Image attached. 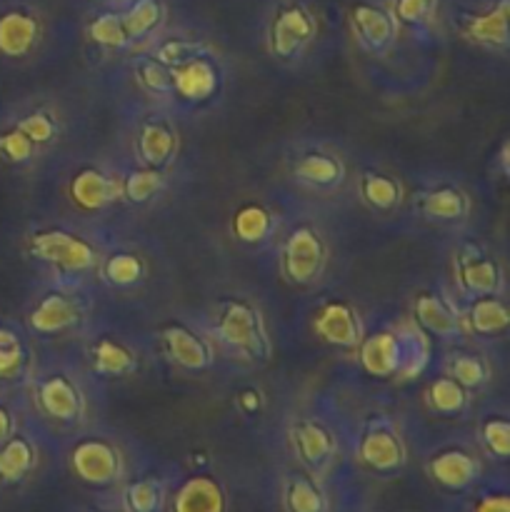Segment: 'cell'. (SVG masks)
<instances>
[{
  "label": "cell",
  "mask_w": 510,
  "mask_h": 512,
  "mask_svg": "<svg viewBox=\"0 0 510 512\" xmlns=\"http://www.w3.org/2000/svg\"><path fill=\"white\" fill-rule=\"evenodd\" d=\"M360 365L375 378H390L403 365V338L395 333H375L360 345Z\"/></svg>",
  "instance_id": "cell-8"
},
{
  "label": "cell",
  "mask_w": 510,
  "mask_h": 512,
  "mask_svg": "<svg viewBox=\"0 0 510 512\" xmlns=\"http://www.w3.org/2000/svg\"><path fill=\"white\" fill-rule=\"evenodd\" d=\"M138 148H140V155H143V160L150 165V168H160V165L168 163L170 155H173L175 138L165 125L148 123L143 128V133H140Z\"/></svg>",
  "instance_id": "cell-24"
},
{
  "label": "cell",
  "mask_w": 510,
  "mask_h": 512,
  "mask_svg": "<svg viewBox=\"0 0 510 512\" xmlns=\"http://www.w3.org/2000/svg\"><path fill=\"white\" fill-rule=\"evenodd\" d=\"M458 280H460V288H463L465 293L480 298V295L498 293L500 283H503V275H500V268L495 260L483 258L480 253L470 250L468 255H463V258H460Z\"/></svg>",
  "instance_id": "cell-12"
},
{
  "label": "cell",
  "mask_w": 510,
  "mask_h": 512,
  "mask_svg": "<svg viewBox=\"0 0 510 512\" xmlns=\"http://www.w3.org/2000/svg\"><path fill=\"white\" fill-rule=\"evenodd\" d=\"M508 510H510V500L505 493L485 495V498L475 505V512H508Z\"/></svg>",
  "instance_id": "cell-45"
},
{
  "label": "cell",
  "mask_w": 510,
  "mask_h": 512,
  "mask_svg": "<svg viewBox=\"0 0 510 512\" xmlns=\"http://www.w3.org/2000/svg\"><path fill=\"white\" fill-rule=\"evenodd\" d=\"M75 320H78V308L73 305V300H68L60 293H50L40 300L38 305L30 313V328L35 333H63V330L73 328Z\"/></svg>",
  "instance_id": "cell-13"
},
{
  "label": "cell",
  "mask_w": 510,
  "mask_h": 512,
  "mask_svg": "<svg viewBox=\"0 0 510 512\" xmlns=\"http://www.w3.org/2000/svg\"><path fill=\"white\" fill-rule=\"evenodd\" d=\"M75 475L88 485H108L118 478L120 460L113 445L103 440H83L70 455Z\"/></svg>",
  "instance_id": "cell-5"
},
{
  "label": "cell",
  "mask_w": 510,
  "mask_h": 512,
  "mask_svg": "<svg viewBox=\"0 0 510 512\" xmlns=\"http://www.w3.org/2000/svg\"><path fill=\"white\" fill-rule=\"evenodd\" d=\"M293 440L300 458L310 465H320L333 453V440H330L328 430L320 428L318 423H300L293 430Z\"/></svg>",
  "instance_id": "cell-21"
},
{
  "label": "cell",
  "mask_w": 510,
  "mask_h": 512,
  "mask_svg": "<svg viewBox=\"0 0 510 512\" xmlns=\"http://www.w3.org/2000/svg\"><path fill=\"white\" fill-rule=\"evenodd\" d=\"M240 405H243V410H248V413H255V410L260 408V395L255 393V390H245V393H240Z\"/></svg>",
  "instance_id": "cell-46"
},
{
  "label": "cell",
  "mask_w": 510,
  "mask_h": 512,
  "mask_svg": "<svg viewBox=\"0 0 510 512\" xmlns=\"http://www.w3.org/2000/svg\"><path fill=\"white\" fill-rule=\"evenodd\" d=\"M195 50H198V45L185 43V40H170V43H165L163 48L158 50V60L163 65H178L183 63V60L193 58Z\"/></svg>",
  "instance_id": "cell-44"
},
{
  "label": "cell",
  "mask_w": 510,
  "mask_h": 512,
  "mask_svg": "<svg viewBox=\"0 0 510 512\" xmlns=\"http://www.w3.org/2000/svg\"><path fill=\"white\" fill-rule=\"evenodd\" d=\"M225 495L213 478H190L183 488L175 493L173 512H223Z\"/></svg>",
  "instance_id": "cell-14"
},
{
  "label": "cell",
  "mask_w": 510,
  "mask_h": 512,
  "mask_svg": "<svg viewBox=\"0 0 510 512\" xmlns=\"http://www.w3.org/2000/svg\"><path fill=\"white\" fill-rule=\"evenodd\" d=\"M288 508L290 512H323L325 500L313 483L298 478L288 485Z\"/></svg>",
  "instance_id": "cell-37"
},
{
  "label": "cell",
  "mask_w": 510,
  "mask_h": 512,
  "mask_svg": "<svg viewBox=\"0 0 510 512\" xmlns=\"http://www.w3.org/2000/svg\"><path fill=\"white\" fill-rule=\"evenodd\" d=\"M435 8V0H395V18L403 23H423Z\"/></svg>",
  "instance_id": "cell-43"
},
{
  "label": "cell",
  "mask_w": 510,
  "mask_h": 512,
  "mask_svg": "<svg viewBox=\"0 0 510 512\" xmlns=\"http://www.w3.org/2000/svg\"><path fill=\"white\" fill-rule=\"evenodd\" d=\"M415 318L428 333L438 335V338H450L458 333V318L438 295H420L415 300Z\"/></svg>",
  "instance_id": "cell-20"
},
{
  "label": "cell",
  "mask_w": 510,
  "mask_h": 512,
  "mask_svg": "<svg viewBox=\"0 0 510 512\" xmlns=\"http://www.w3.org/2000/svg\"><path fill=\"white\" fill-rule=\"evenodd\" d=\"M483 440H485V448H488L490 453L498 455V458H508L510 455L508 420H503V418L488 420V423L483 425Z\"/></svg>",
  "instance_id": "cell-42"
},
{
  "label": "cell",
  "mask_w": 510,
  "mask_h": 512,
  "mask_svg": "<svg viewBox=\"0 0 510 512\" xmlns=\"http://www.w3.org/2000/svg\"><path fill=\"white\" fill-rule=\"evenodd\" d=\"M325 263V245L313 228H295L283 250V268L293 283L318 278Z\"/></svg>",
  "instance_id": "cell-4"
},
{
  "label": "cell",
  "mask_w": 510,
  "mask_h": 512,
  "mask_svg": "<svg viewBox=\"0 0 510 512\" xmlns=\"http://www.w3.org/2000/svg\"><path fill=\"white\" fill-rule=\"evenodd\" d=\"M33 150L35 145L30 143L28 138H25L23 133H20L18 128L8 130L5 135H0V155H3L5 160H10V163H25V160L33 158Z\"/></svg>",
  "instance_id": "cell-41"
},
{
  "label": "cell",
  "mask_w": 510,
  "mask_h": 512,
  "mask_svg": "<svg viewBox=\"0 0 510 512\" xmlns=\"http://www.w3.org/2000/svg\"><path fill=\"white\" fill-rule=\"evenodd\" d=\"M430 478L438 485H443L445 490H465L478 480L480 465L478 460L470 458L463 450H445V453H438L428 465Z\"/></svg>",
  "instance_id": "cell-11"
},
{
  "label": "cell",
  "mask_w": 510,
  "mask_h": 512,
  "mask_svg": "<svg viewBox=\"0 0 510 512\" xmlns=\"http://www.w3.org/2000/svg\"><path fill=\"white\" fill-rule=\"evenodd\" d=\"M10 433H13V418H10L8 410L0 405V443H3V440H8Z\"/></svg>",
  "instance_id": "cell-47"
},
{
  "label": "cell",
  "mask_w": 510,
  "mask_h": 512,
  "mask_svg": "<svg viewBox=\"0 0 510 512\" xmlns=\"http://www.w3.org/2000/svg\"><path fill=\"white\" fill-rule=\"evenodd\" d=\"M145 273V263L133 253H118L113 258H108L105 263V280L118 288H128L135 285Z\"/></svg>",
  "instance_id": "cell-32"
},
{
  "label": "cell",
  "mask_w": 510,
  "mask_h": 512,
  "mask_svg": "<svg viewBox=\"0 0 510 512\" xmlns=\"http://www.w3.org/2000/svg\"><path fill=\"white\" fill-rule=\"evenodd\" d=\"M138 80L150 90V93H170V90H173L170 70L165 68L160 60H143V63L138 65Z\"/></svg>",
  "instance_id": "cell-39"
},
{
  "label": "cell",
  "mask_w": 510,
  "mask_h": 512,
  "mask_svg": "<svg viewBox=\"0 0 510 512\" xmlns=\"http://www.w3.org/2000/svg\"><path fill=\"white\" fill-rule=\"evenodd\" d=\"M88 35L103 48H123L128 43V33H125L123 15L120 13H100L88 25Z\"/></svg>",
  "instance_id": "cell-31"
},
{
  "label": "cell",
  "mask_w": 510,
  "mask_h": 512,
  "mask_svg": "<svg viewBox=\"0 0 510 512\" xmlns=\"http://www.w3.org/2000/svg\"><path fill=\"white\" fill-rule=\"evenodd\" d=\"M360 193H363V198L378 210L393 208L400 198V190L398 185H395V180L385 178V175H373V173L363 178V183H360Z\"/></svg>",
  "instance_id": "cell-34"
},
{
  "label": "cell",
  "mask_w": 510,
  "mask_h": 512,
  "mask_svg": "<svg viewBox=\"0 0 510 512\" xmlns=\"http://www.w3.org/2000/svg\"><path fill=\"white\" fill-rule=\"evenodd\" d=\"M40 40V23L28 10H5L0 15V55L25 58Z\"/></svg>",
  "instance_id": "cell-6"
},
{
  "label": "cell",
  "mask_w": 510,
  "mask_h": 512,
  "mask_svg": "<svg viewBox=\"0 0 510 512\" xmlns=\"http://www.w3.org/2000/svg\"><path fill=\"white\" fill-rule=\"evenodd\" d=\"M173 90L188 100H208L218 90V70L203 55L183 60L170 70Z\"/></svg>",
  "instance_id": "cell-7"
},
{
  "label": "cell",
  "mask_w": 510,
  "mask_h": 512,
  "mask_svg": "<svg viewBox=\"0 0 510 512\" xmlns=\"http://www.w3.org/2000/svg\"><path fill=\"white\" fill-rule=\"evenodd\" d=\"M315 35V18L305 5L288 3L270 20V48L280 58H293Z\"/></svg>",
  "instance_id": "cell-3"
},
{
  "label": "cell",
  "mask_w": 510,
  "mask_h": 512,
  "mask_svg": "<svg viewBox=\"0 0 510 512\" xmlns=\"http://www.w3.org/2000/svg\"><path fill=\"white\" fill-rule=\"evenodd\" d=\"M30 253L43 263L55 265L65 273H85L95 265L93 245L65 230H45L30 240Z\"/></svg>",
  "instance_id": "cell-2"
},
{
  "label": "cell",
  "mask_w": 510,
  "mask_h": 512,
  "mask_svg": "<svg viewBox=\"0 0 510 512\" xmlns=\"http://www.w3.org/2000/svg\"><path fill=\"white\" fill-rule=\"evenodd\" d=\"M160 188H163V175L158 173V168H145L125 178L123 195L130 203H145L153 195H158Z\"/></svg>",
  "instance_id": "cell-33"
},
{
  "label": "cell",
  "mask_w": 510,
  "mask_h": 512,
  "mask_svg": "<svg viewBox=\"0 0 510 512\" xmlns=\"http://www.w3.org/2000/svg\"><path fill=\"white\" fill-rule=\"evenodd\" d=\"M485 378H488V370H485L483 360L473 358V355H460L453 360V380L463 388H478Z\"/></svg>",
  "instance_id": "cell-40"
},
{
  "label": "cell",
  "mask_w": 510,
  "mask_h": 512,
  "mask_svg": "<svg viewBox=\"0 0 510 512\" xmlns=\"http://www.w3.org/2000/svg\"><path fill=\"white\" fill-rule=\"evenodd\" d=\"M360 458L368 468L378 470V473H390V470L400 468L405 453L400 440L390 430L375 428L360 443Z\"/></svg>",
  "instance_id": "cell-18"
},
{
  "label": "cell",
  "mask_w": 510,
  "mask_h": 512,
  "mask_svg": "<svg viewBox=\"0 0 510 512\" xmlns=\"http://www.w3.org/2000/svg\"><path fill=\"white\" fill-rule=\"evenodd\" d=\"M160 503H163V490H160L158 480L145 478L128 488L130 512H158Z\"/></svg>",
  "instance_id": "cell-36"
},
{
  "label": "cell",
  "mask_w": 510,
  "mask_h": 512,
  "mask_svg": "<svg viewBox=\"0 0 510 512\" xmlns=\"http://www.w3.org/2000/svg\"><path fill=\"white\" fill-rule=\"evenodd\" d=\"M165 348H168L170 358L185 370H203L210 365V350L203 340L195 333H190L183 325H170L163 333Z\"/></svg>",
  "instance_id": "cell-16"
},
{
  "label": "cell",
  "mask_w": 510,
  "mask_h": 512,
  "mask_svg": "<svg viewBox=\"0 0 510 512\" xmlns=\"http://www.w3.org/2000/svg\"><path fill=\"white\" fill-rule=\"evenodd\" d=\"M353 33L370 50H380L395 38V18L385 8L373 3H358L350 10Z\"/></svg>",
  "instance_id": "cell-10"
},
{
  "label": "cell",
  "mask_w": 510,
  "mask_h": 512,
  "mask_svg": "<svg viewBox=\"0 0 510 512\" xmlns=\"http://www.w3.org/2000/svg\"><path fill=\"white\" fill-rule=\"evenodd\" d=\"M470 325L480 335L503 333L508 328V308L495 295H480L470 308Z\"/></svg>",
  "instance_id": "cell-23"
},
{
  "label": "cell",
  "mask_w": 510,
  "mask_h": 512,
  "mask_svg": "<svg viewBox=\"0 0 510 512\" xmlns=\"http://www.w3.org/2000/svg\"><path fill=\"white\" fill-rule=\"evenodd\" d=\"M315 333L335 348H355L360 343V323L345 303H328L315 318Z\"/></svg>",
  "instance_id": "cell-9"
},
{
  "label": "cell",
  "mask_w": 510,
  "mask_h": 512,
  "mask_svg": "<svg viewBox=\"0 0 510 512\" xmlns=\"http://www.w3.org/2000/svg\"><path fill=\"white\" fill-rule=\"evenodd\" d=\"M15 128H18L20 133H23L33 145L48 143V140H53V135H55L53 118H50L48 113H43V110H35V113L25 115V118L20 120Z\"/></svg>",
  "instance_id": "cell-38"
},
{
  "label": "cell",
  "mask_w": 510,
  "mask_h": 512,
  "mask_svg": "<svg viewBox=\"0 0 510 512\" xmlns=\"http://www.w3.org/2000/svg\"><path fill=\"white\" fill-rule=\"evenodd\" d=\"M25 348L23 340L10 328H0V380L15 378L23 370Z\"/></svg>",
  "instance_id": "cell-35"
},
{
  "label": "cell",
  "mask_w": 510,
  "mask_h": 512,
  "mask_svg": "<svg viewBox=\"0 0 510 512\" xmlns=\"http://www.w3.org/2000/svg\"><path fill=\"white\" fill-rule=\"evenodd\" d=\"M93 365L100 375H110V378H120V375H130L135 370V358L130 350L115 340H100L93 348Z\"/></svg>",
  "instance_id": "cell-26"
},
{
  "label": "cell",
  "mask_w": 510,
  "mask_h": 512,
  "mask_svg": "<svg viewBox=\"0 0 510 512\" xmlns=\"http://www.w3.org/2000/svg\"><path fill=\"white\" fill-rule=\"evenodd\" d=\"M38 403L53 420H75L80 413V395L63 375H53L38 390Z\"/></svg>",
  "instance_id": "cell-17"
},
{
  "label": "cell",
  "mask_w": 510,
  "mask_h": 512,
  "mask_svg": "<svg viewBox=\"0 0 510 512\" xmlns=\"http://www.w3.org/2000/svg\"><path fill=\"white\" fill-rule=\"evenodd\" d=\"M233 230L243 243H260L270 233V213L260 205H243L235 213Z\"/></svg>",
  "instance_id": "cell-29"
},
{
  "label": "cell",
  "mask_w": 510,
  "mask_h": 512,
  "mask_svg": "<svg viewBox=\"0 0 510 512\" xmlns=\"http://www.w3.org/2000/svg\"><path fill=\"white\" fill-rule=\"evenodd\" d=\"M428 403L440 415H458L465 408V388L453 378H438L428 390Z\"/></svg>",
  "instance_id": "cell-30"
},
{
  "label": "cell",
  "mask_w": 510,
  "mask_h": 512,
  "mask_svg": "<svg viewBox=\"0 0 510 512\" xmlns=\"http://www.w3.org/2000/svg\"><path fill=\"white\" fill-rule=\"evenodd\" d=\"M508 23L510 3L508 0H500V3H495L490 10L473 15V18L465 23V35H468L473 43L500 48V45L508 43Z\"/></svg>",
  "instance_id": "cell-15"
},
{
  "label": "cell",
  "mask_w": 510,
  "mask_h": 512,
  "mask_svg": "<svg viewBox=\"0 0 510 512\" xmlns=\"http://www.w3.org/2000/svg\"><path fill=\"white\" fill-rule=\"evenodd\" d=\"M123 15V25H125V33H128V40L135 38H143L148 35L150 30H155L163 20L165 10L160 0H133Z\"/></svg>",
  "instance_id": "cell-25"
},
{
  "label": "cell",
  "mask_w": 510,
  "mask_h": 512,
  "mask_svg": "<svg viewBox=\"0 0 510 512\" xmlns=\"http://www.w3.org/2000/svg\"><path fill=\"white\" fill-rule=\"evenodd\" d=\"M33 463L35 453L25 438H13L10 435L8 440L0 443V480L15 483V480H20L33 468Z\"/></svg>",
  "instance_id": "cell-22"
},
{
  "label": "cell",
  "mask_w": 510,
  "mask_h": 512,
  "mask_svg": "<svg viewBox=\"0 0 510 512\" xmlns=\"http://www.w3.org/2000/svg\"><path fill=\"white\" fill-rule=\"evenodd\" d=\"M218 335L240 353L250 358H268L270 343L265 335L260 315L255 313L253 305L243 300H230L223 305V313L218 320Z\"/></svg>",
  "instance_id": "cell-1"
},
{
  "label": "cell",
  "mask_w": 510,
  "mask_h": 512,
  "mask_svg": "<svg viewBox=\"0 0 510 512\" xmlns=\"http://www.w3.org/2000/svg\"><path fill=\"white\" fill-rule=\"evenodd\" d=\"M295 173H298V178H303L305 183L335 185L340 180V175H343V165H340L338 158H330V155L310 153L298 160Z\"/></svg>",
  "instance_id": "cell-27"
},
{
  "label": "cell",
  "mask_w": 510,
  "mask_h": 512,
  "mask_svg": "<svg viewBox=\"0 0 510 512\" xmlns=\"http://www.w3.org/2000/svg\"><path fill=\"white\" fill-rule=\"evenodd\" d=\"M115 193H118V185L93 168L80 170L73 183H70V198L83 210L105 208L110 200H115Z\"/></svg>",
  "instance_id": "cell-19"
},
{
  "label": "cell",
  "mask_w": 510,
  "mask_h": 512,
  "mask_svg": "<svg viewBox=\"0 0 510 512\" xmlns=\"http://www.w3.org/2000/svg\"><path fill=\"white\" fill-rule=\"evenodd\" d=\"M423 210L425 215L438 220H455L463 218L465 210H468V200L460 190L455 188H438L433 193L425 195L423 200Z\"/></svg>",
  "instance_id": "cell-28"
}]
</instances>
